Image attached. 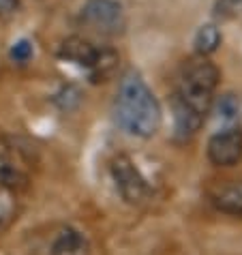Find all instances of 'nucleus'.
<instances>
[{
    "mask_svg": "<svg viewBox=\"0 0 242 255\" xmlns=\"http://www.w3.org/2000/svg\"><path fill=\"white\" fill-rule=\"evenodd\" d=\"M114 114L120 129L133 137L148 139L159 133L163 125V110L159 99L148 88L139 71H124L118 84Z\"/></svg>",
    "mask_w": 242,
    "mask_h": 255,
    "instance_id": "1",
    "label": "nucleus"
},
{
    "mask_svg": "<svg viewBox=\"0 0 242 255\" xmlns=\"http://www.w3.org/2000/svg\"><path fill=\"white\" fill-rule=\"evenodd\" d=\"M221 80V71L208 56L195 54L193 58L184 60L176 77V90L172 99L184 103L187 108L197 112L199 116H208L215 103V93Z\"/></svg>",
    "mask_w": 242,
    "mask_h": 255,
    "instance_id": "2",
    "label": "nucleus"
},
{
    "mask_svg": "<svg viewBox=\"0 0 242 255\" xmlns=\"http://www.w3.org/2000/svg\"><path fill=\"white\" fill-rule=\"evenodd\" d=\"M80 24L101 37H120L126 30V13L118 0H86L80 9Z\"/></svg>",
    "mask_w": 242,
    "mask_h": 255,
    "instance_id": "3",
    "label": "nucleus"
},
{
    "mask_svg": "<svg viewBox=\"0 0 242 255\" xmlns=\"http://www.w3.org/2000/svg\"><path fill=\"white\" fill-rule=\"evenodd\" d=\"M110 174L114 187L126 204L137 206V204L148 200V195H150L148 180L144 178V174L139 172V167L135 165V161L129 154H116L110 161Z\"/></svg>",
    "mask_w": 242,
    "mask_h": 255,
    "instance_id": "4",
    "label": "nucleus"
},
{
    "mask_svg": "<svg viewBox=\"0 0 242 255\" xmlns=\"http://www.w3.org/2000/svg\"><path fill=\"white\" fill-rule=\"evenodd\" d=\"M30 165L32 161L24 148L6 137H0V187H9L13 191L24 187Z\"/></svg>",
    "mask_w": 242,
    "mask_h": 255,
    "instance_id": "5",
    "label": "nucleus"
},
{
    "mask_svg": "<svg viewBox=\"0 0 242 255\" xmlns=\"http://www.w3.org/2000/svg\"><path fill=\"white\" fill-rule=\"evenodd\" d=\"M210 163L219 167H232L242 159V129L227 127L223 131H217L208 139L206 146Z\"/></svg>",
    "mask_w": 242,
    "mask_h": 255,
    "instance_id": "6",
    "label": "nucleus"
},
{
    "mask_svg": "<svg viewBox=\"0 0 242 255\" xmlns=\"http://www.w3.org/2000/svg\"><path fill=\"white\" fill-rule=\"evenodd\" d=\"M43 255H90L86 234L73 225H60L45 243Z\"/></svg>",
    "mask_w": 242,
    "mask_h": 255,
    "instance_id": "7",
    "label": "nucleus"
},
{
    "mask_svg": "<svg viewBox=\"0 0 242 255\" xmlns=\"http://www.w3.org/2000/svg\"><path fill=\"white\" fill-rule=\"evenodd\" d=\"M97 56H99V47L95 43H90L88 39L77 37V34L62 39L60 45H58V58L71 62V65L86 69V71L95 65Z\"/></svg>",
    "mask_w": 242,
    "mask_h": 255,
    "instance_id": "8",
    "label": "nucleus"
},
{
    "mask_svg": "<svg viewBox=\"0 0 242 255\" xmlns=\"http://www.w3.org/2000/svg\"><path fill=\"white\" fill-rule=\"evenodd\" d=\"M172 116H174V137L180 141H187L202 129L204 125V116H199L197 112L187 108L184 103L172 99Z\"/></svg>",
    "mask_w": 242,
    "mask_h": 255,
    "instance_id": "9",
    "label": "nucleus"
},
{
    "mask_svg": "<svg viewBox=\"0 0 242 255\" xmlns=\"http://www.w3.org/2000/svg\"><path fill=\"white\" fill-rule=\"evenodd\" d=\"M212 204L219 212L242 219V180H232L212 193Z\"/></svg>",
    "mask_w": 242,
    "mask_h": 255,
    "instance_id": "10",
    "label": "nucleus"
},
{
    "mask_svg": "<svg viewBox=\"0 0 242 255\" xmlns=\"http://www.w3.org/2000/svg\"><path fill=\"white\" fill-rule=\"evenodd\" d=\"M118 62H120V56L114 52V49H110V47H99V56H97L95 65L88 69L90 80L95 82V84H99V82H108L110 77L116 73Z\"/></svg>",
    "mask_w": 242,
    "mask_h": 255,
    "instance_id": "11",
    "label": "nucleus"
},
{
    "mask_svg": "<svg viewBox=\"0 0 242 255\" xmlns=\"http://www.w3.org/2000/svg\"><path fill=\"white\" fill-rule=\"evenodd\" d=\"M221 43H223V34H221V28L217 24H204L197 28L195 39H193L195 54L210 56L221 47Z\"/></svg>",
    "mask_w": 242,
    "mask_h": 255,
    "instance_id": "12",
    "label": "nucleus"
},
{
    "mask_svg": "<svg viewBox=\"0 0 242 255\" xmlns=\"http://www.w3.org/2000/svg\"><path fill=\"white\" fill-rule=\"evenodd\" d=\"M17 215V195L9 187H0V232L6 230Z\"/></svg>",
    "mask_w": 242,
    "mask_h": 255,
    "instance_id": "13",
    "label": "nucleus"
},
{
    "mask_svg": "<svg viewBox=\"0 0 242 255\" xmlns=\"http://www.w3.org/2000/svg\"><path fill=\"white\" fill-rule=\"evenodd\" d=\"M240 112H242L240 99L234 93H227L217 101V116L223 123H236L240 118Z\"/></svg>",
    "mask_w": 242,
    "mask_h": 255,
    "instance_id": "14",
    "label": "nucleus"
},
{
    "mask_svg": "<svg viewBox=\"0 0 242 255\" xmlns=\"http://www.w3.org/2000/svg\"><path fill=\"white\" fill-rule=\"evenodd\" d=\"M215 15L219 19H238L242 15V0H217Z\"/></svg>",
    "mask_w": 242,
    "mask_h": 255,
    "instance_id": "15",
    "label": "nucleus"
},
{
    "mask_svg": "<svg viewBox=\"0 0 242 255\" xmlns=\"http://www.w3.org/2000/svg\"><path fill=\"white\" fill-rule=\"evenodd\" d=\"M32 54H34V47L28 39H19L17 43H13V47H11V58L15 62H28L32 58Z\"/></svg>",
    "mask_w": 242,
    "mask_h": 255,
    "instance_id": "16",
    "label": "nucleus"
},
{
    "mask_svg": "<svg viewBox=\"0 0 242 255\" xmlns=\"http://www.w3.org/2000/svg\"><path fill=\"white\" fill-rule=\"evenodd\" d=\"M19 11V0H0V22L15 17Z\"/></svg>",
    "mask_w": 242,
    "mask_h": 255,
    "instance_id": "17",
    "label": "nucleus"
}]
</instances>
